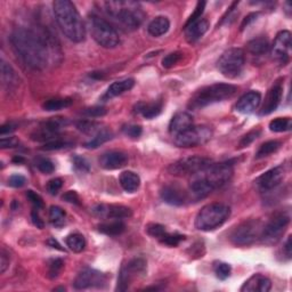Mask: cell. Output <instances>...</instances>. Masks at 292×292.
<instances>
[{"instance_id": "obj_1", "label": "cell", "mask_w": 292, "mask_h": 292, "mask_svg": "<svg viewBox=\"0 0 292 292\" xmlns=\"http://www.w3.org/2000/svg\"><path fill=\"white\" fill-rule=\"evenodd\" d=\"M11 42L25 65L33 70H44L47 66L54 40L46 30L17 28L12 33Z\"/></svg>"}, {"instance_id": "obj_2", "label": "cell", "mask_w": 292, "mask_h": 292, "mask_svg": "<svg viewBox=\"0 0 292 292\" xmlns=\"http://www.w3.org/2000/svg\"><path fill=\"white\" fill-rule=\"evenodd\" d=\"M233 173V163L231 161L210 163L204 169L191 176L190 190L196 199H202L229 183Z\"/></svg>"}, {"instance_id": "obj_3", "label": "cell", "mask_w": 292, "mask_h": 292, "mask_svg": "<svg viewBox=\"0 0 292 292\" xmlns=\"http://www.w3.org/2000/svg\"><path fill=\"white\" fill-rule=\"evenodd\" d=\"M55 20L67 39L81 42L86 38V28L75 4L68 0H56L53 3Z\"/></svg>"}, {"instance_id": "obj_4", "label": "cell", "mask_w": 292, "mask_h": 292, "mask_svg": "<svg viewBox=\"0 0 292 292\" xmlns=\"http://www.w3.org/2000/svg\"><path fill=\"white\" fill-rule=\"evenodd\" d=\"M101 6L107 16L127 30L138 29L144 21V12L136 2H104Z\"/></svg>"}, {"instance_id": "obj_5", "label": "cell", "mask_w": 292, "mask_h": 292, "mask_svg": "<svg viewBox=\"0 0 292 292\" xmlns=\"http://www.w3.org/2000/svg\"><path fill=\"white\" fill-rule=\"evenodd\" d=\"M236 92H238V87L231 84H213L205 86L193 94L188 102V107L191 110L203 109L214 103L229 100L235 95Z\"/></svg>"}, {"instance_id": "obj_6", "label": "cell", "mask_w": 292, "mask_h": 292, "mask_svg": "<svg viewBox=\"0 0 292 292\" xmlns=\"http://www.w3.org/2000/svg\"><path fill=\"white\" fill-rule=\"evenodd\" d=\"M231 216V208L224 203H210L200 210L195 218L199 231L210 232L221 227Z\"/></svg>"}, {"instance_id": "obj_7", "label": "cell", "mask_w": 292, "mask_h": 292, "mask_svg": "<svg viewBox=\"0 0 292 292\" xmlns=\"http://www.w3.org/2000/svg\"><path fill=\"white\" fill-rule=\"evenodd\" d=\"M90 33L98 45L104 48H114L120 44V38L112 25L100 15L92 13L88 16Z\"/></svg>"}, {"instance_id": "obj_8", "label": "cell", "mask_w": 292, "mask_h": 292, "mask_svg": "<svg viewBox=\"0 0 292 292\" xmlns=\"http://www.w3.org/2000/svg\"><path fill=\"white\" fill-rule=\"evenodd\" d=\"M261 231H263V227H261V223L259 221L249 219V221L242 222L241 224L232 230L230 240L234 246H251L252 243L257 241V239L260 238Z\"/></svg>"}, {"instance_id": "obj_9", "label": "cell", "mask_w": 292, "mask_h": 292, "mask_svg": "<svg viewBox=\"0 0 292 292\" xmlns=\"http://www.w3.org/2000/svg\"><path fill=\"white\" fill-rule=\"evenodd\" d=\"M244 62H246L244 51L241 48H231L218 59L217 68L226 78L234 79L242 73Z\"/></svg>"}, {"instance_id": "obj_10", "label": "cell", "mask_w": 292, "mask_h": 292, "mask_svg": "<svg viewBox=\"0 0 292 292\" xmlns=\"http://www.w3.org/2000/svg\"><path fill=\"white\" fill-rule=\"evenodd\" d=\"M148 270V263L144 258H132L120 269L118 277V291H126L136 280L143 277Z\"/></svg>"}, {"instance_id": "obj_11", "label": "cell", "mask_w": 292, "mask_h": 292, "mask_svg": "<svg viewBox=\"0 0 292 292\" xmlns=\"http://www.w3.org/2000/svg\"><path fill=\"white\" fill-rule=\"evenodd\" d=\"M290 223V216L284 211L277 212L269 219V222L263 227L260 239L266 244H275L280 241Z\"/></svg>"}, {"instance_id": "obj_12", "label": "cell", "mask_w": 292, "mask_h": 292, "mask_svg": "<svg viewBox=\"0 0 292 292\" xmlns=\"http://www.w3.org/2000/svg\"><path fill=\"white\" fill-rule=\"evenodd\" d=\"M210 163H212L210 159L203 157H188L180 159L168 167L170 175L177 176V177H186V176H193L200 170L204 169Z\"/></svg>"}, {"instance_id": "obj_13", "label": "cell", "mask_w": 292, "mask_h": 292, "mask_svg": "<svg viewBox=\"0 0 292 292\" xmlns=\"http://www.w3.org/2000/svg\"><path fill=\"white\" fill-rule=\"evenodd\" d=\"M211 137V130L205 126H194L173 137L174 143L179 148H193L203 144Z\"/></svg>"}, {"instance_id": "obj_14", "label": "cell", "mask_w": 292, "mask_h": 292, "mask_svg": "<svg viewBox=\"0 0 292 292\" xmlns=\"http://www.w3.org/2000/svg\"><path fill=\"white\" fill-rule=\"evenodd\" d=\"M107 277L100 270L86 268L78 274L75 280V287L78 290L89 289V287H102L106 284Z\"/></svg>"}, {"instance_id": "obj_15", "label": "cell", "mask_w": 292, "mask_h": 292, "mask_svg": "<svg viewBox=\"0 0 292 292\" xmlns=\"http://www.w3.org/2000/svg\"><path fill=\"white\" fill-rule=\"evenodd\" d=\"M66 119L64 118H51L38 128V129L31 134V139L37 141H49L55 138H58L57 132L61 128L66 126Z\"/></svg>"}, {"instance_id": "obj_16", "label": "cell", "mask_w": 292, "mask_h": 292, "mask_svg": "<svg viewBox=\"0 0 292 292\" xmlns=\"http://www.w3.org/2000/svg\"><path fill=\"white\" fill-rule=\"evenodd\" d=\"M291 33L290 31H281L277 33V36L274 40L272 46V55L277 61L283 62V64L289 61L290 50H291Z\"/></svg>"}, {"instance_id": "obj_17", "label": "cell", "mask_w": 292, "mask_h": 292, "mask_svg": "<svg viewBox=\"0 0 292 292\" xmlns=\"http://www.w3.org/2000/svg\"><path fill=\"white\" fill-rule=\"evenodd\" d=\"M95 216L104 219H123L131 216V209L121 204H97L92 209Z\"/></svg>"}, {"instance_id": "obj_18", "label": "cell", "mask_w": 292, "mask_h": 292, "mask_svg": "<svg viewBox=\"0 0 292 292\" xmlns=\"http://www.w3.org/2000/svg\"><path fill=\"white\" fill-rule=\"evenodd\" d=\"M284 169L282 167H275V168L266 171L265 174L261 175L256 180V184L261 191H270L280 185L283 178H284Z\"/></svg>"}, {"instance_id": "obj_19", "label": "cell", "mask_w": 292, "mask_h": 292, "mask_svg": "<svg viewBox=\"0 0 292 292\" xmlns=\"http://www.w3.org/2000/svg\"><path fill=\"white\" fill-rule=\"evenodd\" d=\"M283 95V86L280 81H276L267 92V95L265 97L264 104L261 106L260 115H268L274 112L277 109L278 104L281 103Z\"/></svg>"}, {"instance_id": "obj_20", "label": "cell", "mask_w": 292, "mask_h": 292, "mask_svg": "<svg viewBox=\"0 0 292 292\" xmlns=\"http://www.w3.org/2000/svg\"><path fill=\"white\" fill-rule=\"evenodd\" d=\"M98 163L105 170L120 169L128 163V156L122 151H109L102 154Z\"/></svg>"}, {"instance_id": "obj_21", "label": "cell", "mask_w": 292, "mask_h": 292, "mask_svg": "<svg viewBox=\"0 0 292 292\" xmlns=\"http://www.w3.org/2000/svg\"><path fill=\"white\" fill-rule=\"evenodd\" d=\"M160 195L166 203L176 205V207H180L186 202V193L184 192L183 188H180L178 185H174V184L163 186Z\"/></svg>"}, {"instance_id": "obj_22", "label": "cell", "mask_w": 292, "mask_h": 292, "mask_svg": "<svg viewBox=\"0 0 292 292\" xmlns=\"http://www.w3.org/2000/svg\"><path fill=\"white\" fill-rule=\"evenodd\" d=\"M261 103V95L258 92H249L236 103V111L242 114H250L258 109Z\"/></svg>"}, {"instance_id": "obj_23", "label": "cell", "mask_w": 292, "mask_h": 292, "mask_svg": "<svg viewBox=\"0 0 292 292\" xmlns=\"http://www.w3.org/2000/svg\"><path fill=\"white\" fill-rule=\"evenodd\" d=\"M272 289V281L261 274H255L244 282L241 287L242 292H268Z\"/></svg>"}, {"instance_id": "obj_24", "label": "cell", "mask_w": 292, "mask_h": 292, "mask_svg": "<svg viewBox=\"0 0 292 292\" xmlns=\"http://www.w3.org/2000/svg\"><path fill=\"white\" fill-rule=\"evenodd\" d=\"M193 118L190 113L187 112H179L175 114L169 123V132L171 136H176L183 132L184 130L193 126Z\"/></svg>"}, {"instance_id": "obj_25", "label": "cell", "mask_w": 292, "mask_h": 292, "mask_svg": "<svg viewBox=\"0 0 292 292\" xmlns=\"http://www.w3.org/2000/svg\"><path fill=\"white\" fill-rule=\"evenodd\" d=\"M209 29V22L208 20L205 19H200L197 20L196 22L192 23L191 25H188L187 28H185V37L186 40L193 44L200 39L203 34L208 31Z\"/></svg>"}, {"instance_id": "obj_26", "label": "cell", "mask_w": 292, "mask_h": 292, "mask_svg": "<svg viewBox=\"0 0 292 292\" xmlns=\"http://www.w3.org/2000/svg\"><path fill=\"white\" fill-rule=\"evenodd\" d=\"M119 183L124 191L128 193H134L140 186V178L134 171H123L119 177Z\"/></svg>"}, {"instance_id": "obj_27", "label": "cell", "mask_w": 292, "mask_h": 292, "mask_svg": "<svg viewBox=\"0 0 292 292\" xmlns=\"http://www.w3.org/2000/svg\"><path fill=\"white\" fill-rule=\"evenodd\" d=\"M98 231L105 235L117 236L126 231V225L121 219H113V221L102 223V224L98 225Z\"/></svg>"}, {"instance_id": "obj_28", "label": "cell", "mask_w": 292, "mask_h": 292, "mask_svg": "<svg viewBox=\"0 0 292 292\" xmlns=\"http://www.w3.org/2000/svg\"><path fill=\"white\" fill-rule=\"evenodd\" d=\"M169 28H170L169 20L167 19L166 16H158L151 21V23H150L148 27V30L151 36L160 37L168 32Z\"/></svg>"}, {"instance_id": "obj_29", "label": "cell", "mask_w": 292, "mask_h": 292, "mask_svg": "<svg viewBox=\"0 0 292 292\" xmlns=\"http://www.w3.org/2000/svg\"><path fill=\"white\" fill-rule=\"evenodd\" d=\"M135 86L134 79H123L120 81H115L112 85L110 86L109 89L106 92V97H117L119 95H122L123 93L130 90Z\"/></svg>"}, {"instance_id": "obj_30", "label": "cell", "mask_w": 292, "mask_h": 292, "mask_svg": "<svg viewBox=\"0 0 292 292\" xmlns=\"http://www.w3.org/2000/svg\"><path fill=\"white\" fill-rule=\"evenodd\" d=\"M248 51L253 56H261L269 50V41L266 37H258L248 42Z\"/></svg>"}, {"instance_id": "obj_31", "label": "cell", "mask_w": 292, "mask_h": 292, "mask_svg": "<svg viewBox=\"0 0 292 292\" xmlns=\"http://www.w3.org/2000/svg\"><path fill=\"white\" fill-rule=\"evenodd\" d=\"M137 111L141 113L146 119H153L158 117L162 111V101H157L152 103H140L137 105Z\"/></svg>"}, {"instance_id": "obj_32", "label": "cell", "mask_w": 292, "mask_h": 292, "mask_svg": "<svg viewBox=\"0 0 292 292\" xmlns=\"http://www.w3.org/2000/svg\"><path fill=\"white\" fill-rule=\"evenodd\" d=\"M112 137H113V132L111 131L110 129H106V128H104V129H101L100 131L97 132V134H95V136H94L89 141L85 143V148L86 149H97V148H100L101 145L106 143V141L112 139Z\"/></svg>"}, {"instance_id": "obj_33", "label": "cell", "mask_w": 292, "mask_h": 292, "mask_svg": "<svg viewBox=\"0 0 292 292\" xmlns=\"http://www.w3.org/2000/svg\"><path fill=\"white\" fill-rule=\"evenodd\" d=\"M73 104V101L71 98H51V100L46 101L42 105V109L45 111H58L65 107L71 106Z\"/></svg>"}, {"instance_id": "obj_34", "label": "cell", "mask_w": 292, "mask_h": 292, "mask_svg": "<svg viewBox=\"0 0 292 292\" xmlns=\"http://www.w3.org/2000/svg\"><path fill=\"white\" fill-rule=\"evenodd\" d=\"M65 242L66 246L70 248V250L77 253L84 251L86 248V240L84 238V235H81L79 233L70 234L65 239Z\"/></svg>"}, {"instance_id": "obj_35", "label": "cell", "mask_w": 292, "mask_h": 292, "mask_svg": "<svg viewBox=\"0 0 292 292\" xmlns=\"http://www.w3.org/2000/svg\"><path fill=\"white\" fill-rule=\"evenodd\" d=\"M49 221L56 229H61L65 224V211L57 205H51L49 209Z\"/></svg>"}, {"instance_id": "obj_36", "label": "cell", "mask_w": 292, "mask_h": 292, "mask_svg": "<svg viewBox=\"0 0 292 292\" xmlns=\"http://www.w3.org/2000/svg\"><path fill=\"white\" fill-rule=\"evenodd\" d=\"M281 148V141L278 140H268L266 143L261 144L258 151L256 153L257 159H263L270 156V154L275 153L278 149Z\"/></svg>"}, {"instance_id": "obj_37", "label": "cell", "mask_w": 292, "mask_h": 292, "mask_svg": "<svg viewBox=\"0 0 292 292\" xmlns=\"http://www.w3.org/2000/svg\"><path fill=\"white\" fill-rule=\"evenodd\" d=\"M290 118H276L269 122V129L273 132H283L291 129Z\"/></svg>"}, {"instance_id": "obj_38", "label": "cell", "mask_w": 292, "mask_h": 292, "mask_svg": "<svg viewBox=\"0 0 292 292\" xmlns=\"http://www.w3.org/2000/svg\"><path fill=\"white\" fill-rule=\"evenodd\" d=\"M15 71L13 70V67L8 64L7 62L2 59V81H3V85L4 86H10L14 85V81H15Z\"/></svg>"}, {"instance_id": "obj_39", "label": "cell", "mask_w": 292, "mask_h": 292, "mask_svg": "<svg viewBox=\"0 0 292 292\" xmlns=\"http://www.w3.org/2000/svg\"><path fill=\"white\" fill-rule=\"evenodd\" d=\"M185 240V235H182V234H171V233H167L162 236V238L159 240L162 244H166V246L168 247H177L178 244L184 241Z\"/></svg>"}, {"instance_id": "obj_40", "label": "cell", "mask_w": 292, "mask_h": 292, "mask_svg": "<svg viewBox=\"0 0 292 292\" xmlns=\"http://www.w3.org/2000/svg\"><path fill=\"white\" fill-rule=\"evenodd\" d=\"M63 266H64V263H63L62 259H59V258L51 259L48 263L47 275H48V277L51 278V280H54V278H56L59 275V273H61Z\"/></svg>"}, {"instance_id": "obj_41", "label": "cell", "mask_w": 292, "mask_h": 292, "mask_svg": "<svg viewBox=\"0 0 292 292\" xmlns=\"http://www.w3.org/2000/svg\"><path fill=\"white\" fill-rule=\"evenodd\" d=\"M213 270L219 280L224 281L226 278H229L231 275V266L226 263H222V261H219V263H216L213 265Z\"/></svg>"}, {"instance_id": "obj_42", "label": "cell", "mask_w": 292, "mask_h": 292, "mask_svg": "<svg viewBox=\"0 0 292 292\" xmlns=\"http://www.w3.org/2000/svg\"><path fill=\"white\" fill-rule=\"evenodd\" d=\"M70 145H71L70 141H66V140H63V139H59V138H55L53 140H49V141H47V143H45V145L42 146L41 150H44V151H55V150L65 149Z\"/></svg>"}, {"instance_id": "obj_43", "label": "cell", "mask_w": 292, "mask_h": 292, "mask_svg": "<svg viewBox=\"0 0 292 292\" xmlns=\"http://www.w3.org/2000/svg\"><path fill=\"white\" fill-rule=\"evenodd\" d=\"M77 128L85 134H97L100 131V124L94 121H80L77 124Z\"/></svg>"}, {"instance_id": "obj_44", "label": "cell", "mask_w": 292, "mask_h": 292, "mask_svg": "<svg viewBox=\"0 0 292 292\" xmlns=\"http://www.w3.org/2000/svg\"><path fill=\"white\" fill-rule=\"evenodd\" d=\"M183 57V54L180 51H174V53H170L167 55L166 57H163L162 59V66L165 68H170L175 66L180 59Z\"/></svg>"}, {"instance_id": "obj_45", "label": "cell", "mask_w": 292, "mask_h": 292, "mask_svg": "<svg viewBox=\"0 0 292 292\" xmlns=\"http://www.w3.org/2000/svg\"><path fill=\"white\" fill-rule=\"evenodd\" d=\"M146 233L152 238L160 240L163 235L167 233L166 227L160 224H149L146 226Z\"/></svg>"}, {"instance_id": "obj_46", "label": "cell", "mask_w": 292, "mask_h": 292, "mask_svg": "<svg viewBox=\"0 0 292 292\" xmlns=\"http://www.w3.org/2000/svg\"><path fill=\"white\" fill-rule=\"evenodd\" d=\"M261 131L260 129H253L251 131H249L247 135H244L242 137V139L240 140L239 143V149H244V148H248L249 145H250L252 141H255L258 137L260 136Z\"/></svg>"}, {"instance_id": "obj_47", "label": "cell", "mask_w": 292, "mask_h": 292, "mask_svg": "<svg viewBox=\"0 0 292 292\" xmlns=\"http://www.w3.org/2000/svg\"><path fill=\"white\" fill-rule=\"evenodd\" d=\"M36 167L41 171V173L47 174V175L54 173V170H55L54 163L51 162L49 159H46V158L38 159L36 162Z\"/></svg>"}, {"instance_id": "obj_48", "label": "cell", "mask_w": 292, "mask_h": 292, "mask_svg": "<svg viewBox=\"0 0 292 292\" xmlns=\"http://www.w3.org/2000/svg\"><path fill=\"white\" fill-rule=\"evenodd\" d=\"M205 4H207L205 2H199L196 4L195 10H194V12H193V14L190 16V19L187 20V22L185 23V25H184V29L187 28L188 25H191L192 23H194V22H196L197 20L201 19V15H202L203 12H204Z\"/></svg>"}, {"instance_id": "obj_49", "label": "cell", "mask_w": 292, "mask_h": 292, "mask_svg": "<svg viewBox=\"0 0 292 292\" xmlns=\"http://www.w3.org/2000/svg\"><path fill=\"white\" fill-rule=\"evenodd\" d=\"M72 163L77 170L81 171V173H89L90 165L84 157H80L78 154H76V156L72 158Z\"/></svg>"}, {"instance_id": "obj_50", "label": "cell", "mask_w": 292, "mask_h": 292, "mask_svg": "<svg viewBox=\"0 0 292 292\" xmlns=\"http://www.w3.org/2000/svg\"><path fill=\"white\" fill-rule=\"evenodd\" d=\"M63 186V179L62 178H54L50 179L48 184H47V191L49 192L51 195H56L58 191L61 190Z\"/></svg>"}, {"instance_id": "obj_51", "label": "cell", "mask_w": 292, "mask_h": 292, "mask_svg": "<svg viewBox=\"0 0 292 292\" xmlns=\"http://www.w3.org/2000/svg\"><path fill=\"white\" fill-rule=\"evenodd\" d=\"M27 197L30 202H31L37 209H40L44 207V201H42V197L39 194H37L36 192H33L32 190L27 191Z\"/></svg>"}, {"instance_id": "obj_52", "label": "cell", "mask_w": 292, "mask_h": 292, "mask_svg": "<svg viewBox=\"0 0 292 292\" xmlns=\"http://www.w3.org/2000/svg\"><path fill=\"white\" fill-rule=\"evenodd\" d=\"M123 132L131 138H138L141 135V127L137 126V124H128V126L123 127Z\"/></svg>"}, {"instance_id": "obj_53", "label": "cell", "mask_w": 292, "mask_h": 292, "mask_svg": "<svg viewBox=\"0 0 292 292\" xmlns=\"http://www.w3.org/2000/svg\"><path fill=\"white\" fill-rule=\"evenodd\" d=\"M84 113L87 115V117L98 118V117H103V115H105L106 110H105V107H102V106H93V107H89V109H86Z\"/></svg>"}, {"instance_id": "obj_54", "label": "cell", "mask_w": 292, "mask_h": 292, "mask_svg": "<svg viewBox=\"0 0 292 292\" xmlns=\"http://www.w3.org/2000/svg\"><path fill=\"white\" fill-rule=\"evenodd\" d=\"M25 183H27V179L22 175H13L8 179V185L16 188L24 186Z\"/></svg>"}, {"instance_id": "obj_55", "label": "cell", "mask_w": 292, "mask_h": 292, "mask_svg": "<svg viewBox=\"0 0 292 292\" xmlns=\"http://www.w3.org/2000/svg\"><path fill=\"white\" fill-rule=\"evenodd\" d=\"M10 255L5 249H2V252H0V273L4 274L6 272L8 266H10Z\"/></svg>"}, {"instance_id": "obj_56", "label": "cell", "mask_w": 292, "mask_h": 292, "mask_svg": "<svg viewBox=\"0 0 292 292\" xmlns=\"http://www.w3.org/2000/svg\"><path fill=\"white\" fill-rule=\"evenodd\" d=\"M17 144H19V139L16 137H2V139H0V148L2 149L15 148Z\"/></svg>"}, {"instance_id": "obj_57", "label": "cell", "mask_w": 292, "mask_h": 292, "mask_svg": "<svg viewBox=\"0 0 292 292\" xmlns=\"http://www.w3.org/2000/svg\"><path fill=\"white\" fill-rule=\"evenodd\" d=\"M63 200H65L66 202L75 203V204H80V197L77 194L76 191H68L65 194L62 196Z\"/></svg>"}, {"instance_id": "obj_58", "label": "cell", "mask_w": 292, "mask_h": 292, "mask_svg": "<svg viewBox=\"0 0 292 292\" xmlns=\"http://www.w3.org/2000/svg\"><path fill=\"white\" fill-rule=\"evenodd\" d=\"M31 219H32L33 225L37 226V229H40V230L44 229L45 224H44V222H42V219L40 218L37 210H33V211L31 212Z\"/></svg>"}, {"instance_id": "obj_59", "label": "cell", "mask_w": 292, "mask_h": 292, "mask_svg": "<svg viewBox=\"0 0 292 292\" xmlns=\"http://www.w3.org/2000/svg\"><path fill=\"white\" fill-rule=\"evenodd\" d=\"M16 129V126L13 122H7L5 124H3L2 128H0V134L2 136L6 135V134H11Z\"/></svg>"}, {"instance_id": "obj_60", "label": "cell", "mask_w": 292, "mask_h": 292, "mask_svg": "<svg viewBox=\"0 0 292 292\" xmlns=\"http://www.w3.org/2000/svg\"><path fill=\"white\" fill-rule=\"evenodd\" d=\"M291 236H289L286 240V242L284 244V247H283V249H284V252H285V256H286V258L287 259H291V256H292V252H291Z\"/></svg>"}, {"instance_id": "obj_61", "label": "cell", "mask_w": 292, "mask_h": 292, "mask_svg": "<svg viewBox=\"0 0 292 292\" xmlns=\"http://www.w3.org/2000/svg\"><path fill=\"white\" fill-rule=\"evenodd\" d=\"M257 16H258V13H252V14L248 15L246 17V19H244V21H243V23L241 25V30H243L244 28H246V25H248L249 23H250L251 21H255V19H256Z\"/></svg>"}, {"instance_id": "obj_62", "label": "cell", "mask_w": 292, "mask_h": 292, "mask_svg": "<svg viewBox=\"0 0 292 292\" xmlns=\"http://www.w3.org/2000/svg\"><path fill=\"white\" fill-rule=\"evenodd\" d=\"M47 244H48V246L51 247V248L57 249V250H61V251L64 250V249L61 247V244H59L55 239H49L48 241H47Z\"/></svg>"}, {"instance_id": "obj_63", "label": "cell", "mask_w": 292, "mask_h": 292, "mask_svg": "<svg viewBox=\"0 0 292 292\" xmlns=\"http://www.w3.org/2000/svg\"><path fill=\"white\" fill-rule=\"evenodd\" d=\"M13 161H14V162H22L23 159L22 158H15Z\"/></svg>"}, {"instance_id": "obj_64", "label": "cell", "mask_w": 292, "mask_h": 292, "mask_svg": "<svg viewBox=\"0 0 292 292\" xmlns=\"http://www.w3.org/2000/svg\"><path fill=\"white\" fill-rule=\"evenodd\" d=\"M58 290H62V291H65V287H56L55 291H58Z\"/></svg>"}]
</instances>
